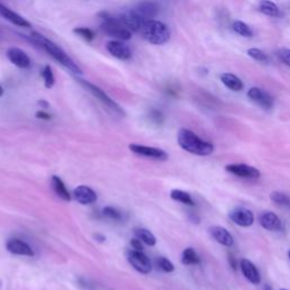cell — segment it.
<instances>
[{
    "mask_svg": "<svg viewBox=\"0 0 290 290\" xmlns=\"http://www.w3.org/2000/svg\"><path fill=\"white\" fill-rule=\"evenodd\" d=\"M150 117H151V119L153 120L155 124H161L162 121H163L162 113L160 112V111H158V110H152L151 113H150Z\"/></svg>",
    "mask_w": 290,
    "mask_h": 290,
    "instance_id": "obj_34",
    "label": "cell"
},
{
    "mask_svg": "<svg viewBox=\"0 0 290 290\" xmlns=\"http://www.w3.org/2000/svg\"><path fill=\"white\" fill-rule=\"evenodd\" d=\"M233 30L237 34L242 35V37H245V38H252L253 37L252 29H250V27L247 24H245V23L242 22V21L234 22Z\"/></svg>",
    "mask_w": 290,
    "mask_h": 290,
    "instance_id": "obj_26",
    "label": "cell"
},
{
    "mask_svg": "<svg viewBox=\"0 0 290 290\" xmlns=\"http://www.w3.org/2000/svg\"><path fill=\"white\" fill-rule=\"evenodd\" d=\"M131 246L133 247V249L135 250H140V252H143V244L142 242L140 241L139 238H134L131 241Z\"/></svg>",
    "mask_w": 290,
    "mask_h": 290,
    "instance_id": "obj_35",
    "label": "cell"
},
{
    "mask_svg": "<svg viewBox=\"0 0 290 290\" xmlns=\"http://www.w3.org/2000/svg\"><path fill=\"white\" fill-rule=\"evenodd\" d=\"M170 197L172 199H174V201L180 202V203H183V204H186V205H192V206H193L195 204L194 201H193V198H192L191 195L188 194V193H186V192L180 191V190H174V191H171Z\"/></svg>",
    "mask_w": 290,
    "mask_h": 290,
    "instance_id": "obj_25",
    "label": "cell"
},
{
    "mask_svg": "<svg viewBox=\"0 0 290 290\" xmlns=\"http://www.w3.org/2000/svg\"><path fill=\"white\" fill-rule=\"evenodd\" d=\"M220 80L223 83V85L227 86V88L230 89L231 91H242L244 89V84H242V80L239 77H237L234 74H229V73H225L221 74Z\"/></svg>",
    "mask_w": 290,
    "mask_h": 290,
    "instance_id": "obj_20",
    "label": "cell"
},
{
    "mask_svg": "<svg viewBox=\"0 0 290 290\" xmlns=\"http://www.w3.org/2000/svg\"><path fill=\"white\" fill-rule=\"evenodd\" d=\"M31 40H32L35 45L41 47L46 52H48L54 60H57L59 64L64 66V67H66L74 74L81 75L82 69L78 67L77 64H75V61H74L59 46H57L56 43L38 32H33L31 34Z\"/></svg>",
    "mask_w": 290,
    "mask_h": 290,
    "instance_id": "obj_1",
    "label": "cell"
},
{
    "mask_svg": "<svg viewBox=\"0 0 290 290\" xmlns=\"http://www.w3.org/2000/svg\"><path fill=\"white\" fill-rule=\"evenodd\" d=\"M74 33L88 42L93 41L94 38H96V33L89 27H76V29H74Z\"/></svg>",
    "mask_w": 290,
    "mask_h": 290,
    "instance_id": "obj_29",
    "label": "cell"
},
{
    "mask_svg": "<svg viewBox=\"0 0 290 290\" xmlns=\"http://www.w3.org/2000/svg\"><path fill=\"white\" fill-rule=\"evenodd\" d=\"M263 290H273V289H272L271 286L268 285V284H265V285L263 286Z\"/></svg>",
    "mask_w": 290,
    "mask_h": 290,
    "instance_id": "obj_39",
    "label": "cell"
},
{
    "mask_svg": "<svg viewBox=\"0 0 290 290\" xmlns=\"http://www.w3.org/2000/svg\"><path fill=\"white\" fill-rule=\"evenodd\" d=\"M134 234L136 238H139L141 242H144L148 246H154L156 244V239L154 237V235L151 233L150 230L144 229V228H136L134 230Z\"/></svg>",
    "mask_w": 290,
    "mask_h": 290,
    "instance_id": "obj_23",
    "label": "cell"
},
{
    "mask_svg": "<svg viewBox=\"0 0 290 290\" xmlns=\"http://www.w3.org/2000/svg\"><path fill=\"white\" fill-rule=\"evenodd\" d=\"M35 117L39 119H42V120H50L51 119V115L46 111H38L35 113Z\"/></svg>",
    "mask_w": 290,
    "mask_h": 290,
    "instance_id": "obj_36",
    "label": "cell"
},
{
    "mask_svg": "<svg viewBox=\"0 0 290 290\" xmlns=\"http://www.w3.org/2000/svg\"><path fill=\"white\" fill-rule=\"evenodd\" d=\"M270 197H271V199L276 203V204L290 207V197L285 193H281V192H273V193L270 195Z\"/></svg>",
    "mask_w": 290,
    "mask_h": 290,
    "instance_id": "obj_28",
    "label": "cell"
},
{
    "mask_svg": "<svg viewBox=\"0 0 290 290\" xmlns=\"http://www.w3.org/2000/svg\"><path fill=\"white\" fill-rule=\"evenodd\" d=\"M126 257H127V261L129 262V264H131L136 271H139L140 273H143V274H147L151 272L152 264L150 260L147 258V256L145 255V254H143V252H140V250H135V249L127 250Z\"/></svg>",
    "mask_w": 290,
    "mask_h": 290,
    "instance_id": "obj_6",
    "label": "cell"
},
{
    "mask_svg": "<svg viewBox=\"0 0 290 290\" xmlns=\"http://www.w3.org/2000/svg\"><path fill=\"white\" fill-rule=\"evenodd\" d=\"M77 82L82 86H83L84 89L88 90V91L91 93L94 97H97V99L99 100L100 102L104 105V107H107L109 110H111L112 112H115V113H118V115H120V116L124 115V110L119 107V104H117L115 101H113L111 97L108 96L107 93H104V91H102V90L99 88V86L90 83V82H88V81L80 80V78H78Z\"/></svg>",
    "mask_w": 290,
    "mask_h": 290,
    "instance_id": "obj_5",
    "label": "cell"
},
{
    "mask_svg": "<svg viewBox=\"0 0 290 290\" xmlns=\"http://www.w3.org/2000/svg\"><path fill=\"white\" fill-rule=\"evenodd\" d=\"M133 10H134L141 18L152 19L159 13V5L155 1H152V0H146V1L140 2Z\"/></svg>",
    "mask_w": 290,
    "mask_h": 290,
    "instance_id": "obj_14",
    "label": "cell"
},
{
    "mask_svg": "<svg viewBox=\"0 0 290 290\" xmlns=\"http://www.w3.org/2000/svg\"><path fill=\"white\" fill-rule=\"evenodd\" d=\"M129 150L134 152L135 154L145 156V158H151L154 160H164L168 159V154L161 148L146 146V145H139V144H131L129 145Z\"/></svg>",
    "mask_w": 290,
    "mask_h": 290,
    "instance_id": "obj_7",
    "label": "cell"
},
{
    "mask_svg": "<svg viewBox=\"0 0 290 290\" xmlns=\"http://www.w3.org/2000/svg\"><path fill=\"white\" fill-rule=\"evenodd\" d=\"M247 54L250 58H253V59L256 60V61H261V62H268L269 61L268 56H266V54L260 49L250 48L247 50Z\"/></svg>",
    "mask_w": 290,
    "mask_h": 290,
    "instance_id": "obj_30",
    "label": "cell"
},
{
    "mask_svg": "<svg viewBox=\"0 0 290 290\" xmlns=\"http://www.w3.org/2000/svg\"><path fill=\"white\" fill-rule=\"evenodd\" d=\"M51 185H52L53 192L57 194V196H59L61 199H64V201L66 202L70 201V198L72 197H70L69 192L67 191V188H66L64 182H62L59 177H57V176H52Z\"/></svg>",
    "mask_w": 290,
    "mask_h": 290,
    "instance_id": "obj_21",
    "label": "cell"
},
{
    "mask_svg": "<svg viewBox=\"0 0 290 290\" xmlns=\"http://www.w3.org/2000/svg\"><path fill=\"white\" fill-rule=\"evenodd\" d=\"M182 262L183 264L185 265H197L201 263V258H199L194 248L188 247L186 249H184L182 255Z\"/></svg>",
    "mask_w": 290,
    "mask_h": 290,
    "instance_id": "obj_24",
    "label": "cell"
},
{
    "mask_svg": "<svg viewBox=\"0 0 290 290\" xmlns=\"http://www.w3.org/2000/svg\"><path fill=\"white\" fill-rule=\"evenodd\" d=\"M39 104L41 105V107H43V108H48L49 107V103L47 102V101H45V100H41V101H39Z\"/></svg>",
    "mask_w": 290,
    "mask_h": 290,
    "instance_id": "obj_38",
    "label": "cell"
},
{
    "mask_svg": "<svg viewBox=\"0 0 290 290\" xmlns=\"http://www.w3.org/2000/svg\"><path fill=\"white\" fill-rule=\"evenodd\" d=\"M0 16L5 18L6 21L10 22L11 24L21 26V27H31V24L29 21H26L25 18H23L21 15L11 10L8 7L0 2Z\"/></svg>",
    "mask_w": 290,
    "mask_h": 290,
    "instance_id": "obj_18",
    "label": "cell"
},
{
    "mask_svg": "<svg viewBox=\"0 0 290 290\" xmlns=\"http://www.w3.org/2000/svg\"><path fill=\"white\" fill-rule=\"evenodd\" d=\"M179 146L190 153L196 155H209L214 151V146L206 141L199 139L194 132L182 128L177 135Z\"/></svg>",
    "mask_w": 290,
    "mask_h": 290,
    "instance_id": "obj_2",
    "label": "cell"
},
{
    "mask_svg": "<svg viewBox=\"0 0 290 290\" xmlns=\"http://www.w3.org/2000/svg\"><path fill=\"white\" fill-rule=\"evenodd\" d=\"M156 265L164 272H172L175 270L174 264L166 257H158V260H156Z\"/></svg>",
    "mask_w": 290,
    "mask_h": 290,
    "instance_id": "obj_31",
    "label": "cell"
},
{
    "mask_svg": "<svg viewBox=\"0 0 290 290\" xmlns=\"http://www.w3.org/2000/svg\"><path fill=\"white\" fill-rule=\"evenodd\" d=\"M209 233L214 241H217L219 244L227 246V247H230V246L234 245V237L231 236L229 231L223 228V227H220V226L210 227Z\"/></svg>",
    "mask_w": 290,
    "mask_h": 290,
    "instance_id": "obj_16",
    "label": "cell"
},
{
    "mask_svg": "<svg viewBox=\"0 0 290 290\" xmlns=\"http://www.w3.org/2000/svg\"><path fill=\"white\" fill-rule=\"evenodd\" d=\"M258 9L266 16L279 17L281 15L279 7L270 0H261L260 3H258Z\"/></svg>",
    "mask_w": 290,
    "mask_h": 290,
    "instance_id": "obj_22",
    "label": "cell"
},
{
    "mask_svg": "<svg viewBox=\"0 0 290 290\" xmlns=\"http://www.w3.org/2000/svg\"><path fill=\"white\" fill-rule=\"evenodd\" d=\"M108 52L111 54L112 57L117 58L120 60H128L132 58V51L129 47L124 41L120 40H112L109 41L105 46Z\"/></svg>",
    "mask_w": 290,
    "mask_h": 290,
    "instance_id": "obj_8",
    "label": "cell"
},
{
    "mask_svg": "<svg viewBox=\"0 0 290 290\" xmlns=\"http://www.w3.org/2000/svg\"><path fill=\"white\" fill-rule=\"evenodd\" d=\"M248 97L260 107L264 109H271L273 107V99L269 93L258 88H252L247 93Z\"/></svg>",
    "mask_w": 290,
    "mask_h": 290,
    "instance_id": "obj_12",
    "label": "cell"
},
{
    "mask_svg": "<svg viewBox=\"0 0 290 290\" xmlns=\"http://www.w3.org/2000/svg\"><path fill=\"white\" fill-rule=\"evenodd\" d=\"M260 225L264 229L270 231H280L282 229V222L280 218L276 213L270 212V211H264L260 214L258 218Z\"/></svg>",
    "mask_w": 290,
    "mask_h": 290,
    "instance_id": "obj_15",
    "label": "cell"
},
{
    "mask_svg": "<svg viewBox=\"0 0 290 290\" xmlns=\"http://www.w3.org/2000/svg\"><path fill=\"white\" fill-rule=\"evenodd\" d=\"M74 196H75L77 202H80L81 204H84V205L96 203L97 199L96 192H94L92 188H90L89 186H84V185H81L77 188H75V191H74Z\"/></svg>",
    "mask_w": 290,
    "mask_h": 290,
    "instance_id": "obj_17",
    "label": "cell"
},
{
    "mask_svg": "<svg viewBox=\"0 0 290 290\" xmlns=\"http://www.w3.org/2000/svg\"><path fill=\"white\" fill-rule=\"evenodd\" d=\"M99 17L101 18L100 29L105 35L120 41H127L132 38V31L127 29L117 18L116 15H112L108 11H101L99 13Z\"/></svg>",
    "mask_w": 290,
    "mask_h": 290,
    "instance_id": "obj_4",
    "label": "cell"
},
{
    "mask_svg": "<svg viewBox=\"0 0 290 290\" xmlns=\"http://www.w3.org/2000/svg\"><path fill=\"white\" fill-rule=\"evenodd\" d=\"M226 170L241 178H258L261 175L256 168L244 163L229 164L226 167Z\"/></svg>",
    "mask_w": 290,
    "mask_h": 290,
    "instance_id": "obj_9",
    "label": "cell"
},
{
    "mask_svg": "<svg viewBox=\"0 0 290 290\" xmlns=\"http://www.w3.org/2000/svg\"><path fill=\"white\" fill-rule=\"evenodd\" d=\"M7 58L11 64L19 68H29L31 66V59L25 51L18 48H9L7 50Z\"/></svg>",
    "mask_w": 290,
    "mask_h": 290,
    "instance_id": "obj_13",
    "label": "cell"
},
{
    "mask_svg": "<svg viewBox=\"0 0 290 290\" xmlns=\"http://www.w3.org/2000/svg\"><path fill=\"white\" fill-rule=\"evenodd\" d=\"M229 218L236 225L241 227H249L254 223V214L250 210L245 209V207H238L231 211Z\"/></svg>",
    "mask_w": 290,
    "mask_h": 290,
    "instance_id": "obj_10",
    "label": "cell"
},
{
    "mask_svg": "<svg viewBox=\"0 0 290 290\" xmlns=\"http://www.w3.org/2000/svg\"><path fill=\"white\" fill-rule=\"evenodd\" d=\"M41 75L43 77V81H45L46 88L51 89L52 86L54 85V82H56V80H54V75L52 73V68L50 67L49 65L45 66V68H43Z\"/></svg>",
    "mask_w": 290,
    "mask_h": 290,
    "instance_id": "obj_27",
    "label": "cell"
},
{
    "mask_svg": "<svg viewBox=\"0 0 290 290\" xmlns=\"http://www.w3.org/2000/svg\"><path fill=\"white\" fill-rule=\"evenodd\" d=\"M2 94H3V89H2V86L0 85V97H2Z\"/></svg>",
    "mask_w": 290,
    "mask_h": 290,
    "instance_id": "obj_40",
    "label": "cell"
},
{
    "mask_svg": "<svg viewBox=\"0 0 290 290\" xmlns=\"http://www.w3.org/2000/svg\"><path fill=\"white\" fill-rule=\"evenodd\" d=\"M139 33L152 45H164L169 41L170 31L166 24L155 19H143Z\"/></svg>",
    "mask_w": 290,
    "mask_h": 290,
    "instance_id": "obj_3",
    "label": "cell"
},
{
    "mask_svg": "<svg viewBox=\"0 0 290 290\" xmlns=\"http://www.w3.org/2000/svg\"><path fill=\"white\" fill-rule=\"evenodd\" d=\"M288 256H289V258H290V250H289V253H288Z\"/></svg>",
    "mask_w": 290,
    "mask_h": 290,
    "instance_id": "obj_41",
    "label": "cell"
},
{
    "mask_svg": "<svg viewBox=\"0 0 290 290\" xmlns=\"http://www.w3.org/2000/svg\"><path fill=\"white\" fill-rule=\"evenodd\" d=\"M103 214L108 219H110V220H113V221L121 220V213L111 206H105L103 209Z\"/></svg>",
    "mask_w": 290,
    "mask_h": 290,
    "instance_id": "obj_32",
    "label": "cell"
},
{
    "mask_svg": "<svg viewBox=\"0 0 290 290\" xmlns=\"http://www.w3.org/2000/svg\"><path fill=\"white\" fill-rule=\"evenodd\" d=\"M278 56H279L282 62H285L287 66H290V49H280L278 51Z\"/></svg>",
    "mask_w": 290,
    "mask_h": 290,
    "instance_id": "obj_33",
    "label": "cell"
},
{
    "mask_svg": "<svg viewBox=\"0 0 290 290\" xmlns=\"http://www.w3.org/2000/svg\"><path fill=\"white\" fill-rule=\"evenodd\" d=\"M241 269L242 272L244 274L246 279H247L250 284L253 285H260L261 284V276L256 266L254 265L249 260H244L241 261Z\"/></svg>",
    "mask_w": 290,
    "mask_h": 290,
    "instance_id": "obj_19",
    "label": "cell"
},
{
    "mask_svg": "<svg viewBox=\"0 0 290 290\" xmlns=\"http://www.w3.org/2000/svg\"><path fill=\"white\" fill-rule=\"evenodd\" d=\"M6 248L9 253L15 254V255H22V256H33L34 252L32 247L25 242L21 241V239L13 238L9 239L6 244Z\"/></svg>",
    "mask_w": 290,
    "mask_h": 290,
    "instance_id": "obj_11",
    "label": "cell"
},
{
    "mask_svg": "<svg viewBox=\"0 0 290 290\" xmlns=\"http://www.w3.org/2000/svg\"><path fill=\"white\" fill-rule=\"evenodd\" d=\"M229 263L231 265V268H233L234 270H236L237 262H236V258H235L233 255H229Z\"/></svg>",
    "mask_w": 290,
    "mask_h": 290,
    "instance_id": "obj_37",
    "label": "cell"
},
{
    "mask_svg": "<svg viewBox=\"0 0 290 290\" xmlns=\"http://www.w3.org/2000/svg\"><path fill=\"white\" fill-rule=\"evenodd\" d=\"M281 290H286V289H281Z\"/></svg>",
    "mask_w": 290,
    "mask_h": 290,
    "instance_id": "obj_42",
    "label": "cell"
}]
</instances>
